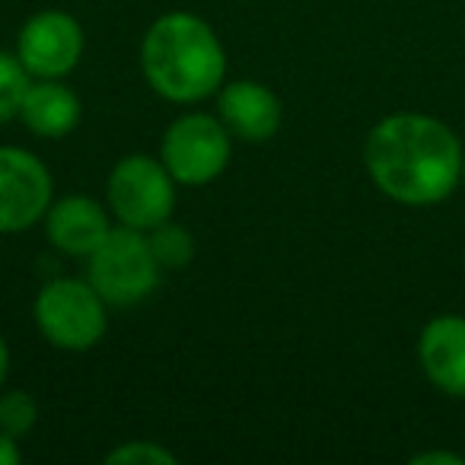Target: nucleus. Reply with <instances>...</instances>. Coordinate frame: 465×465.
<instances>
[{"label": "nucleus", "instance_id": "obj_10", "mask_svg": "<svg viewBox=\"0 0 465 465\" xmlns=\"http://www.w3.org/2000/svg\"><path fill=\"white\" fill-rule=\"evenodd\" d=\"M217 115L232 137L262 143L281 131L284 105L278 93L259 80H232L217 90Z\"/></svg>", "mask_w": 465, "mask_h": 465}, {"label": "nucleus", "instance_id": "obj_8", "mask_svg": "<svg viewBox=\"0 0 465 465\" xmlns=\"http://www.w3.org/2000/svg\"><path fill=\"white\" fill-rule=\"evenodd\" d=\"M84 26L67 10H39L16 35V58L33 80H64L84 58Z\"/></svg>", "mask_w": 465, "mask_h": 465}, {"label": "nucleus", "instance_id": "obj_20", "mask_svg": "<svg viewBox=\"0 0 465 465\" xmlns=\"http://www.w3.org/2000/svg\"><path fill=\"white\" fill-rule=\"evenodd\" d=\"M462 182H465V166H462Z\"/></svg>", "mask_w": 465, "mask_h": 465}, {"label": "nucleus", "instance_id": "obj_7", "mask_svg": "<svg viewBox=\"0 0 465 465\" xmlns=\"http://www.w3.org/2000/svg\"><path fill=\"white\" fill-rule=\"evenodd\" d=\"M54 201V179L48 166L26 147L0 143V232L33 230Z\"/></svg>", "mask_w": 465, "mask_h": 465}, {"label": "nucleus", "instance_id": "obj_1", "mask_svg": "<svg viewBox=\"0 0 465 465\" xmlns=\"http://www.w3.org/2000/svg\"><path fill=\"white\" fill-rule=\"evenodd\" d=\"M363 166L389 201L430 207L459 188L465 150L456 131L440 118L424 112H392L367 134Z\"/></svg>", "mask_w": 465, "mask_h": 465}, {"label": "nucleus", "instance_id": "obj_3", "mask_svg": "<svg viewBox=\"0 0 465 465\" xmlns=\"http://www.w3.org/2000/svg\"><path fill=\"white\" fill-rule=\"evenodd\" d=\"M33 319L52 348L90 351L105 338L109 303L86 278H54L35 293Z\"/></svg>", "mask_w": 465, "mask_h": 465}, {"label": "nucleus", "instance_id": "obj_15", "mask_svg": "<svg viewBox=\"0 0 465 465\" xmlns=\"http://www.w3.org/2000/svg\"><path fill=\"white\" fill-rule=\"evenodd\" d=\"M39 420V401L26 389H7L0 392V430L23 440Z\"/></svg>", "mask_w": 465, "mask_h": 465}, {"label": "nucleus", "instance_id": "obj_17", "mask_svg": "<svg viewBox=\"0 0 465 465\" xmlns=\"http://www.w3.org/2000/svg\"><path fill=\"white\" fill-rule=\"evenodd\" d=\"M411 465H465V459L459 456V452L430 450V452H418V456H411Z\"/></svg>", "mask_w": 465, "mask_h": 465}, {"label": "nucleus", "instance_id": "obj_6", "mask_svg": "<svg viewBox=\"0 0 465 465\" xmlns=\"http://www.w3.org/2000/svg\"><path fill=\"white\" fill-rule=\"evenodd\" d=\"M232 153V134L217 112H185L166 128L160 141V160L179 185L201 188L226 173Z\"/></svg>", "mask_w": 465, "mask_h": 465}, {"label": "nucleus", "instance_id": "obj_14", "mask_svg": "<svg viewBox=\"0 0 465 465\" xmlns=\"http://www.w3.org/2000/svg\"><path fill=\"white\" fill-rule=\"evenodd\" d=\"M29 84H33V74L23 67L16 52H0V124L20 118Z\"/></svg>", "mask_w": 465, "mask_h": 465}, {"label": "nucleus", "instance_id": "obj_9", "mask_svg": "<svg viewBox=\"0 0 465 465\" xmlns=\"http://www.w3.org/2000/svg\"><path fill=\"white\" fill-rule=\"evenodd\" d=\"M45 236L61 255L90 259L115 226L109 204H99L90 194H67L52 201L45 213Z\"/></svg>", "mask_w": 465, "mask_h": 465}, {"label": "nucleus", "instance_id": "obj_19", "mask_svg": "<svg viewBox=\"0 0 465 465\" xmlns=\"http://www.w3.org/2000/svg\"><path fill=\"white\" fill-rule=\"evenodd\" d=\"M7 373H10V348L4 341V335H0V389L7 382Z\"/></svg>", "mask_w": 465, "mask_h": 465}, {"label": "nucleus", "instance_id": "obj_16", "mask_svg": "<svg viewBox=\"0 0 465 465\" xmlns=\"http://www.w3.org/2000/svg\"><path fill=\"white\" fill-rule=\"evenodd\" d=\"M109 465H175L179 456L173 450H166L156 440H128V443L115 446V450L105 456Z\"/></svg>", "mask_w": 465, "mask_h": 465}, {"label": "nucleus", "instance_id": "obj_13", "mask_svg": "<svg viewBox=\"0 0 465 465\" xmlns=\"http://www.w3.org/2000/svg\"><path fill=\"white\" fill-rule=\"evenodd\" d=\"M147 242L153 249V259L160 262L163 272H185L194 262V249H198L192 230L175 223L173 217L163 220L153 230H147Z\"/></svg>", "mask_w": 465, "mask_h": 465}, {"label": "nucleus", "instance_id": "obj_4", "mask_svg": "<svg viewBox=\"0 0 465 465\" xmlns=\"http://www.w3.org/2000/svg\"><path fill=\"white\" fill-rule=\"evenodd\" d=\"M86 262V281L109 306H137L156 291L163 278L147 232L115 223Z\"/></svg>", "mask_w": 465, "mask_h": 465}, {"label": "nucleus", "instance_id": "obj_2", "mask_svg": "<svg viewBox=\"0 0 465 465\" xmlns=\"http://www.w3.org/2000/svg\"><path fill=\"white\" fill-rule=\"evenodd\" d=\"M141 74L160 99L194 105L226 84V48L207 20L173 10L143 33Z\"/></svg>", "mask_w": 465, "mask_h": 465}, {"label": "nucleus", "instance_id": "obj_5", "mask_svg": "<svg viewBox=\"0 0 465 465\" xmlns=\"http://www.w3.org/2000/svg\"><path fill=\"white\" fill-rule=\"evenodd\" d=\"M175 185L160 156L128 153L112 166L105 182V204L115 223L131 230H153L175 211Z\"/></svg>", "mask_w": 465, "mask_h": 465}, {"label": "nucleus", "instance_id": "obj_12", "mask_svg": "<svg viewBox=\"0 0 465 465\" xmlns=\"http://www.w3.org/2000/svg\"><path fill=\"white\" fill-rule=\"evenodd\" d=\"M80 96L61 80H33L20 109V122L45 141H61L80 124Z\"/></svg>", "mask_w": 465, "mask_h": 465}, {"label": "nucleus", "instance_id": "obj_18", "mask_svg": "<svg viewBox=\"0 0 465 465\" xmlns=\"http://www.w3.org/2000/svg\"><path fill=\"white\" fill-rule=\"evenodd\" d=\"M23 459V450L16 443V437L0 430V465H16Z\"/></svg>", "mask_w": 465, "mask_h": 465}, {"label": "nucleus", "instance_id": "obj_11", "mask_svg": "<svg viewBox=\"0 0 465 465\" xmlns=\"http://www.w3.org/2000/svg\"><path fill=\"white\" fill-rule=\"evenodd\" d=\"M418 363L433 389L465 399V316H433L418 335Z\"/></svg>", "mask_w": 465, "mask_h": 465}]
</instances>
